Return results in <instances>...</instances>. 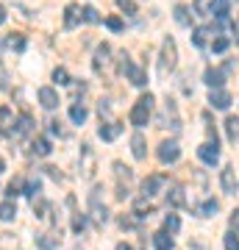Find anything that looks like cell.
<instances>
[{"label": "cell", "instance_id": "1", "mask_svg": "<svg viewBox=\"0 0 239 250\" xmlns=\"http://www.w3.org/2000/svg\"><path fill=\"white\" fill-rule=\"evenodd\" d=\"M151 111H153V95H142L136 100V106L131 108L128 120H131V125L142 128V125H148V120H151Z\"/></svg>", "mask_w": 239, "mask_h": 250}, {"label": "cell", "instance_id": "2", "mask_svg": "<svg viewBox=\"0 0 239 250\" xmlns=\"http://www.w3.org/2000/svg\"><path fill=\"white\" fill-rule=\"evenodd\" d=\"M175 64H178V47L173 39H164V45H161V62H159V70L167 75V72L175 70Z\"/></svg>", "mask_w": 239, "mask_h": 250}, {"label": "cell", "instance_id": "3", "mask_svg": "<svg viewBox=\"0 0 239 250\" xmlns=\"http://www.w3.org/2000/svg\"><path fill=\"white\" fill-rule=\"evenodd\" d=\"M89 214H92V220H95L98 225H103L109 220V208L100 206V189H95L92 197H89Z\"/></svg>", "mask_w": 239, "mask_h": 250}, {"label": "cell", "instance_id": "4", "mask_svg": "<svg viewBox=\"0 0 239 250\" xmlns=\"http://www.w3.org/2000/svg\"><path fill=\"white\" fill-rule=\"evenodd\" d=\"M178 156H181L178 142H161L159 145V161L161 164H173V161H178Z\"/></svg>", "mask_w": 239, "mask_h": 250}, {"label": "cell", "instance_id": "5", "mask_svg": "<svg viewBox=\"0 0 239 250\" xmlns=\"http://www.w3.org/2000/svg\"><path fill=\"white\" fill-rule=\"evenodd\" d=\"M197 156H200L203 164H217L220 161V147H217V142H203L197 147Z\"/></svg>", "mask_w": 239, "mask_h": 250}, {"label": "cell", "instance_id": "6", "mask_svg": "<svg viewBox=\"0 0 239 250\" xmlns=\"http://www.w3.org/2000/svg\"><path fill=\"white\" fill-rule=\"evenodd\" d=\"M31 128H34V120H31V114H20L17 120H14V128H11V134L14 139H22L25 134H31Z\"/></svg>", "mask_w": 239, "mask_h": 250}, {"label": "cell", "instance_id": "7", "mask_svg": "<svg viewBox=\"0 0 239 250\" xmlns=\"http://www.w3.org/2000/svg\"><path fill=\"white\" fill-rule=\"evenodd\" d=\"M36 95H39V103H42V108H47V111L59 106V92H56L53 86H42Z\"/></svg>", "mask_w": 239, "mask_h": 250}, {"label": "cell", "instance_id": "8", "mask_svg": "<svg viewBox=\"0 0 239 250\" xmlns=\"http://www.w3.org/2000/svg\"><path fill=\"white\" fill-rule=\"evenodd\" d=\"M161 187H164V178H161V175H148V178L142 181V195H145V197H153Z\"/></svg>", "mask_w": 239, "mask_h": 250}, {"label": "cell", "instance_id": "9", "mask_svg": "<svg viewBox=\"0 0 239 250\" xmlns=\"http://www.w3.org/2000/svg\"><path fill=\"white\" fill-rule=\"evenodd\" d=\"M220 184H222V189H225L228 195H234V192H237V172H234V167H222Z\"/></svg>", "mask_w": 239, "mask_h": 250}, {"label": "cell", "instance_id": "10", "mask_svg": "<svg viewBox=\"0 0 239 250\" xmlns=\"http://www.w3.org/2000/svg\"><path fill=\"white\" fill-rule=\"evenodd\" d=\"M59 245H62V236H59V233H39V236H36V248H42V250H53V248H59Z\"/></svg>", "mask_w": 239, "mask_h": 250}, {"label": "cell", "instance_id": "11", "mask_svg": "<svg viewBox=\"0 0 239 250\" xmlns=\"http://www.w3.org/2000/svg\"><path fill=\"white\" fill-rule=\"evenodd\" d=\"M100 139H103V142H114L117 136L123 134V125L120 123H106V125H100Z\"/></svg>", "mask_w": 239, "mask_h": 250}, {"label": "cell", "instance_id": "12", "mask_svg": "<svg viewBox=\"0 0 239 250\" xmlns=\"http://www.w3.org/2000/svg\"><path fill=\"white\" fill-rule=\"evenodd\" d=\"M81 20V6L78 3H67V9H64V28H75Z\"/></svg>", "mask_w": 239, "mask_h": 250}, {"label": "cell", "instance_id": "13", "mask_svg": "<svg viewBox=\"0 0 239 250\" xmlns=\"http://www.w3.org/2000/svg\"><path fill=\"white\" fill-rule=\"evenodd\" d=\"M209 103H212V108H228L231 106V95L225 89H212Z\"/></svg>", "mask_w": 239, "mask_h": 250}, {"label": "cell", "instance_id": "14", "mask_svg": "<svg viewBox=\"0 0 239 250\" xmlns=\"http://www.w3.org/2000/svg\"><path fill=\"white\" fill-rule=\"evenodd\" d=\"M84 164H81V170H84V175L87 178H92V172H95V153H92V147L89 145H84Z\"/></svg>", "mask_w": 239, "mask_h": 250}, {"label": "cell", "instance_id": "15", "mask_svg": "<svg viewBox=\"0 0 239 250\" xmlns=\"http://www.w3.org/2000/svg\"><path fill=\"white\" fill-rule=\"evenodd\" d=\"M50 139H44V136H39V139H34V145H31V153L34 156H39V159H44V156H50Z\"/></svg>", "mask_w": 239, "mask_h": 250}, {"label": "cell", "instance_id": "16", "mask_svg": "<svg viewBox=\"0 0 239 250\" xmlns=\"http://www.w3.org/2000/svg\"><path fill=\"white\" fill-rule=\"evenodd\" d=\"M11 128H14V114L9 106H3L0 108V134H11Z\"/></svg>", "mask_w": 239, "mask_h": 250}, {"label": "cell", "instance_id": "17", "mask_svg": "<svg viewBox=\"0 0 239 250\" xmlns=\"http://www.w3.org/2000/svg\"><path fill=\"white\" fill-rule=\"evenodd\" d=\"M167 203L173 206V208H178V206H184L186 203V197H184V189L178 187V184H173L167 192Z\"/></svg>", "mask_w": 239, "mask_h": 250}, {"label": "cell", "instance_id": "18", "mask_svg": "<svg viewBox=\"0 0 239 250\" xmlns=\"http://www.w3.org/2000/svg\"><path fill=\"white\" fill-rule=\"evenodd\" d=\"M0 45H6L9 50H17V53H20V50H25V36H22V34H9Z\"/></svg>", "mask_w": 239, "mask_h": 250}, {"label": "cell", "instance_id": "19", "mask_svg": "<svg viewBox=\"0 0 239 250\" xmlns=\"http://www.w3.org/2000/svg\"><path fill=\"white\" fill-rule=\"evenodd\" d=\"M153 248L156 250H173V236H170L167 231L153 233Z\"/></svg>", "mask_w": 239, "mask_h": 250}, {"label": "cell", "instance_id": "20", "mask_svg": "<svg viewBox=\"0 0 239 250\" xmlns=\"http://www.w3.org/2000/svg\"><path fill=\"white\" fill-rule=\"evenodd\" d=\"M109 53H111V47H109V45H100L98 47V53H95V70H98V72L109 64Z\"/></svg>", "mask_w": 239, "mask_h": 250}, {"label": "cell", "instance_id": "21", "mask_svg": "<svg viewBox=\"0 0 239 250\" xmlns=\"http://www.w3.org/2000/svg\"><path fill=\"white\" fill-rule=\"evenodd\" d=\"M17 217V206H14V200H6V203L0 206V220L3 223H11Z\"/></svg>", "mask_w": 239, "mask_h": 250}, {"label": "cell", "instance_id": "22", "mask_svg": "<svg viewBox=\"0 0 239 250\" xmlns=\"http://www.w3.org/2000/svg\"><path fill=\"white\" fill-rule=\"evenodd\" d=\"M125 75L131 78V83H133V86H145V83H148V75H145V70H139V67H133V64H131V70L125 72Z\"/></svg>", "mask_w": 239, "mask_h": 250}, {"label": "cell", "instance_id": "23", "mask_svg": "<svg viewBox=\"0 0 239 250\" xmlns=\"http://www.w3.org/2000/svg\"><path fill=\"white\" fill-rule=\"evenodd\" d=\"M131 150H133V156H136V159H145V156H148V150H145V136H142V134H133Z\"/></svg>", "mask_w": 239, "mask_h": 250}, {"label": "cell", "instance_id": "24", "mask_svg": "<svg viewBox=\"0 0 239 250\" xmlns=\"http://www.w3.org/2000/svg\"><path fill=\"white\" fill-rule=\"evenodd\" d=\"M87 117H89V111L84 106H78V103H75V106H70V120L75 125H84V123H87Z\"/></svg>", "mask_w": 239, "mask_h": 250}, {"label": "cell", "instance_id": "25", "mask_svg": "<svg viewBox=\"0 0 239 250\" xmlns=\"http://www.w3.org/2000/svg\"><path fill=\"white\" fill-rule=\"evenodd\" d=\"M209 34H212L209 28H195V31H192V45H195V47H206Z\"/></svg>", "mask_w": 239, "mask_h": 250}, {"label": "cell", "instance_id": "26", "mask_svg": "<svg viewBox=\"0 0 239 250\" xmlns=\"http://www.w3.org/2000/svg\"><path fill=\"white\" fill-rule=\"evenodd\" d=\"M203 81L212 86V89H220V86H222V72L220 70H206Z\"/></svg>", "mask_w": 239, "mask_h": 250}, {"label": "cell", "instance_id": "27", "mask_svg": "<svg viewBox=\"0 0 239 250\" xmlns=\"http://www.w3.org/2000/svg\"><path fill=\"white\" fill-rule=\"evenodd\" d=\"M209 14H214V17H225L228 14V0H212V6H209Z\"/></svg>", "mask_w": 239, "mask_h": 250}, {"label": "cell", "instance_id": "28", "mask_svg": "<svg viewBox=\"0 0 239 250\" xmlns=\"http://www.w3.org/2000/svg\"><path fill=\"white\" fill-rule=\"evenodd\" d=\"M42 189V184H39V178H28V181H22V195H28V197H34L36 192Z\"/></svg>", "mask_w": 239, "mask_h": 250}, {"label": "cell", "instance_id": "29", "mask_svg": "<svg viewBox=\"0 0 239 250\" xmlns=\"http://www.w3.org/2000/svg\"><path fill=\"white\" fill-rule=\"evenodd\" d=\"M133 214L139 217V220H145V217H151V214H153V206H151V203H145V200H136V206H133Z\"/></svg>", "mask_w": 239, "mask_h": 250}, {"label": "cell", "instance_id": "30", "mask_svg": "<svg viewBox=\"0 0 239 250\" xmlns=\"http://www.w3.org/2000/svg\"><path fill=\"white\" fill-rule=\"evenodd\" d=\"M225 131H228L231 142H237V136H239V120L237 117H228V120H225Z\"/></svg>", "mask_w": 239, "mask_h": 250}, {"label": "cell", "instance_id": "31", "mask_svg": "<svg viewBox=\"0 0 239 250\" xmlns=\"http://www.w3.org/2000/svg\"><path fill=\"white\" fill-rule=\"evenodd\" d=\"M81 17L87 20V22H100V14H98L95 6H84V9H81Z\"/></svg>", "mask_w": 239, "mask_h": 250}, {"label": "cell", "instance_id": "32", "mask_svg": "<svg viewBox=\"0 0 239 250\" xmlns=\"http://www.w3.org/2000/svg\"><path fill=\"white\" fill-rule=\"evenodd\" d=\"M53 81L59 83V86H67V83H70V72L64 70V67H56V70H53Z\"/></svg>", "mask_w": 239, "mask_h": 250}, {"label": "cell", "instance_id": "33", "mask_svg": "<svg viewBox=\"0 0 239 250\" xmlns=\"http://www.w3.org/2000/svg\"><path fill=\"white\" fill-rule=\"evenodd\" d=\"M175 22L178 25H189L192 20H189V9L186 6H175Z\"/></svg>", "mask_w": 239, "mask_h": 250}, {"label": "cell", "instance_id": "34", "mask_svg": "<svg viewBox=\"0 0 239 250\" xmlns=\"http://www.w3.org/2000/svg\"><path fill=\"white\" fill-rule=\"evenodd\" d=\"M178 228H181V220H178L175 214H167V217H164V231H167V233H175Z\"/></svg>", "mask_w": 239, "mask_h": 250}, {"label": "cell", "instance_id": "35", "mask_svg": "<svg viewBox=\"0 0 239 250\" xmlns=\"http://www.w3.org/2000/svg\"><path fill=\"white\" fill-rule=\"evenodd\" d=\"M197 214L200 217H212V214H217V200H206L200 208H197Z\"/></svg>", "mask_w": 239, "mask_h": 250}, {"label": "cell", "instance_id": "36", "mask_svg": "<svg viewBox=\"0 0 239 250\" xmlns=\"http://www.w3.org/2000/svg\"><path fill=\"white\" fill-rule=\"evenodd\" d=\"M47 211H50V203H47V200H39V203H34V214L39 217V220H44V217H47Z\"/></svg>", "mask_w": 239, "mask_h": 250}, {"label": "cell", "instance_id": "37", "mask_svg": "<svg viewBox=\"0 0 239 250\" xmlns=\"http://www.w3.org/2000/svg\"><path fill=\"white\" fill-rule=\"evenodd\" d=\"M212 50L214 53H225V50H228V39H225V36H217L212 42Z\"/></svg>", "mask_w": 239, "mask_h": 250}, {"label": "cell", "instance_id": "38", "mask_svg": "<svg viewBox=\"0 0 239 250\" xmlns=\"http://www.w3.org/2000/svg\"><path fill=\"white\" fill-rule=\"evenodd\" d=\"M117 6H120L125 14H136V0H117Z\"/></svg>", "mask_w": 239, "mask_h": 250}, {"label": "cell", "instance_id": "39", "mask_svg": "<svg viewBox=\"0 0 239 250\" xmlns=\"http://www.w3.org/2000/svg\"><path fill=\"white\" fill-rule=\"evenodd\" d=\"M17 195H22V178H17V181H11L9 184V197L14 200Z\"/></svg>", "mask_w": 239, "mask_h": 250}, {"label": "cell", "instance_id": "40", "mask_svg": "<svg viewBox=\"0 0 239 250\" xmlns=\"http://www.w3.org/2000/svg\"><path fill=\"white\" fill-rule=\"evenodd\" d=\"M225 250H239V236L234 231L225 233Z\"/></svg>", "mask_w": 239, "mask_h": 250}, {"label": "cell", "instance_id": "41", "mask_svg": "<svg viewBox=\"0 0 239 250\" xmlns=\"http://www.w3.org/2000/svg\"><path fill=\"white\" fill-rule=\"evenodd\" d=\"M84 228H87V217L84 214H75V220H72V231H84Z\"/></svg>", "mask_w": 239, "mask_h": 250}, {"label": "cell", "instance_id": "42", "mask_svg": "<svg viewBox=\"0 0 239 250\" xmlns=\"http://www.w3.org/2000/svg\"><path fill=\"white\" fill-rule=\"evenodd\" d=\"M114 170H117V175H120V178H125V181L131 178V170H128V167H123L120 161H117V164H114Z\"/></svg>", "mask_w": 239, "mask_h": 250}, {"label": "cell", "instance_id": "43", "mask_svg": "<svg viewBox=\"0 0 239 250\" xmlns=\"http://www.w3.org/2000/svg\"><path fill=\"white\" fill-rule=\"evenodd\" d=\"M106 25L111 28V31H120V28H123V20H120V17H109Z\"/></svg>", "mask_w": 239, "mask_h": 250}, {"label": "cell", "instance_id": "44", "mask_svg": "<svg viewBox=\"0 0 239 250\" xmlns=\"http://www.w3.org/2000/svg\"><path fill=\"white\" fill-rule=\"evenodd\" d=\"M50 134H53V136H67V134H64V128H62V123H56V120L50 123Z\"/></svg>", "mask_w": 239, "mask_h": 250}, {"label": "cell", "instance_id": "45", "mask_svg": "<svg viewBox=\"0 0 239 250\" xmlns=\"http://www.w3.org/2000/svg\"><path fill=\"white\" fill-rule=\"evenodd\" d=\"M231 228H234V231H239V211H234V214H231Z\"/></svg>", "mask_w": 239, "mask_h": 250}, {"label": "cell", "instance_id": "46", "mask_svg": "<svg viewBox=\"0 0 239 250\" xmlns=\"http://www.w3.org/2000/svg\"><path fill=\"white\" fill-rule=\"evenodd\" d=\"M98 111H100V117L109 114V103H106V100H100V103H98Z\"/></svg>", "mask_w": 239, "mask_h": 250}, {"label": "cell", "instance_id": "47", "mask_svg": "<svg viewBox=\"0 0 239 250\" xmlns=\"http://www.w3.org/2000/svg\"><path fill=\"white\" fill-rule=\"evenodd\" d=\"M114 250H133V248H131V245H125V242H120V245H117Z\"/></svg>", "mask_w": 239, "mask_h": 250}, {"label": "cell", "instance_id": "48", "mask_svg": "<svg viewBox=\"0 0 239 250\" xmlns=\"http://www.w3.org/2000/svg\"><path fill=\"white\" fill-rule=\"evenodd\" d=\"M3 20H6V9L0 6V25H3Z\"/></svg>", "mask_w": 239, "mask_h": 250}, {"label": "cell", "instance_id": "49", "mask_svg": "<svg viewBox=\"0 0 239 250\" xmlns=\"http://www.w3.org/2000/svg\"><path fill=\"white\" fill-rule=\"evenodd\" d=\"M3 170H6V161L0 159V175H3Z\"/></svg>", "mask_w": 239, "mask_h": 250}, {"label": "cell", "instance_id": "50", "mask_svg": "<svg viewBox=\"0 0 239 250\" xmlns=\"http://www.w3.org/2000/svg\"><path fill=\"white\" fill-rule=\"evenodd\" d=\"M0 136H3V134H0Z\"/></svg>", "mask_w": 239, "mask_h": 250}]
</instances>
